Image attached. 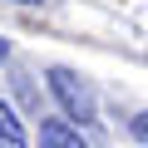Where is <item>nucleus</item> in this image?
Instances as JSON below:
<instances>
[{
  "label": "nucleus",
  "instance_id": "4",
  "mask_svg": "<svg viewBox=\"0 0 148 148\" xmlns=\"http://www.w3.org/2000/svg\"><path fill=\"white\" fill-rule=\"evenodd\" d=\"M128 133H133V138L148 148V114H133V119H128Z\"/></svg>",
  "mask_w": 148,
  "mask_h": 148
},
{
  "label": "nucleus",
  "instance_id": "5",
  "mask_svg": "<svg viewBox=\"0 0 148 148\" xmlns=\"http://www.w3.org/2000/svg\"><path fill=\"white\" fill-rule=\"evenodd\" d=\"M5 59H10V40L0 35V64H5Z\"/></svg>",
  "mask_w": 148,
  "mask_h": 148
},
{
  "label": "nucleus",
  "instance_id": "2",
  "mask_svg": "<svg viewBox=\"0 0 148 148\" xmlns=\"http://www.w3.org/2000/svg\"><path fill=\"white\" fill-rule=\"evenodd\" d=\"M40 148H89L69 119H40Z\"/></svg>",
  "mask_w": 148,
  "mask_h": 148
},
{
  "label": "nucleus",
  "instance_id": "3",
  "mask_svg": "<svg viewBox=\"0 0 148 148\" xmlns=\"http://www.w3.org/2000/svg\"><path fill=\"white\" fill-rule=\"evenodd\" d=\"M0 148H30V138H25V123H20V114L0 99Z\"/></svg>",
  "mask_w": 148,
  "mask_h": 148
},
{
  "label": "nucleus",
  "instance_id": "1",
  "mask_svg": "<svg viewBox=\"0 0 148 148\" xmlns=\"http://www.w3.org/2000/svg\"><path fill=\"white\" fill-rule=\"evenodd\" d=\"M49 94H54V104L64 109V119L99 123V94H94V84L84 79L79 69H69V64H54V69H49Z\"/></svg>",
  "mask_w": 148,
  "mask_h": 148
},
{
  "label": "nucleus",
  "instance_id": "6",
  "mask_svg": "<svg viewBox=\"0 0 148 148\" xmlns=\"http://www.w3.org/2000/svg\"><path fill=\"white\" fill-rule=\"evenodd\" d=\"M15 5H40V0H15Z\"/></svg>",
  "mask_w": 148,
  "mask_h": 148
}]
</instances>
